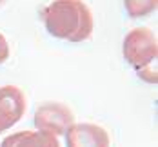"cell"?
<instances>
[{
  "instance_id": "1",
  "label": "cell",
  "mask_w": 158,
  "mask_h": 147,
  "mask_svg": "<svg viewBox=\"0 0 158 147\" xmlns=\"http://www.w3.org/2000/svg\"><path fill=\"white\" fill-rule=\"evenodd\" d=\"M49 35L67 42H84L93 33V15L82 0H55L42 9Z\"/></svg>"
},
{
  "instance_id": "2",
  "label": "cell",
  "mask_w": 158,
  "mask_h": 147,
  "mask_svg": "<svg viewBox=\"0 0 158 147\" xmlns=\"http://www.w3.org/2000/svg\"><path fill=\"white\" fill-rule=\"evenodd\" d=\"M124 56L142 80L149 82V84L158 82V42L156 35L151 29L136 27L131 33H127L126 40H124Z\"/></svg>"
},
{
  "instance_id": "3",
  "label": "cell",
  "mask_w": 158,
  "mask_h": 147,
  "mask_svg": "<svg viewBox=\"0 0 158 147\" xmlns=\"http://www.w3.org/2000/svg\"><path fill=\"white\" fill-rule=\"evenodd\" d=\"M75 124L73 111L62 104H42L35 111V125L38 131L49 134H65L67 129Z\"/></svg>"
},
{
  "instance_id": "4",
  "label": "cell",
  "mask_w": 158,
  "mask_h": 147,
  "mask_svg": "<svg viewBox=\"0 0 158 147\" xmlns=\"http://www.w3.org/2000/svg\"><path fill=\"white\" fill-rule=\"evenodd\" d=\"M26 98L24 93L15 85L0 87V133L13 127L24 116Z\"/></svg>"
},
{
  "instance_id": "5",
  "label": "cell",
  "mask_w": 158,
  "mask_h": 147,
  "mask_svg": "<svg viewBox=\"0 0 158 147\" xmlns=\"http://www.w3.org/2000/svg\"><path fill=\"white\" fill-rule=\"evenodd\" d=\"M67 147H109V134L95 124H73L65 133Z\"/></svg>"
},
{
  "instance_id": "6",
  "label": "cell",
  "mask_w": 158,
  "mask_h": 147,
  "mask_svg": "<svg viewBox=\"0 0 158 147\" xmlns=\"http://www.w3.org/2000/svg\"><path fill=\"white\" fill-rule=\"evenodd\" d=\"M0 147H60V142L44 131H20L4 138Z\"/></svg>"
},
{
  "instance_id": "7",
  "label": "cell",
  "mask_w": 158,
  "mask_h": 147,
  "mask_svg": "<svg viewBox=\"0 0 158 147\" xmlns=\"http://www.w3.org/2000/svg\"><path fill=\"white\" fill-rule=\"evenodd\" d=\"M126 11L131 18H143L156 11L158 0H124Z\"/></svg>"
},
{
  "instance_id": "8",
  "label": "cell",
  "mask_w": 158,
  "mask_h": 147,
  "mask_svg": "<svg viewBox=\"0 0 158 147\" xmlns=\"http://www.w3.org/2000/svg\"><path fill=\"white\" fill-rule=\"evenodd\" d=\"M9 58V44L6 40V36L0 33V64H4Z\"/></svg>"
},
{
  "instance_id": "9",
  "label": "cell",
  "mask_w": 158,
  "mask_h": 147,
  "mask_svg": "<svg viewBox=\"0 0 158 147\" xmlns=\"http://www.w3.org/2000/svg\"><path fill=\"white\" fill-rule=\"evenodd\" d=\"M2 2H6V0H0V4H2Z\"/></svg>"
}]
</instances>
